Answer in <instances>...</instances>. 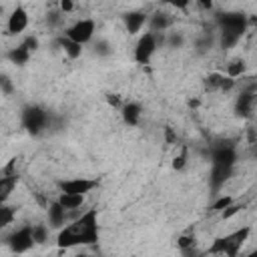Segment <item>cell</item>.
<instances>
[{"instance_id":"obj_21","label":"cell","mask_w":257,"mask_h":257,"mask_svg":"<svg viewBox=\"0 0 257 257\" xmlns=\"http://www.w3.org/2000/svg\"><path fill=\"white\" fill-rule=\"evenodd\" d=\"M16 213H18V207L8 205V203H6V205H0V229L8 227V225L14 221Z\"/></svg>"},{"instance_id":"obj_4","label":"cell","mask_w":257,"mask_h":257,"mask_svg":"<svg viewBox=\"0 0 257 257\" xmlns=\"http://www.w3.org/2000/svg\"><path fill=\"white\" fill-rule=\"evenodd\" d=\"M249 235H251V225H243L241 229H235L223 237H217L209 245L207 253L209 255H223V257H237Z\"/></svg>"},{"instance_id":"obj_14","label":"cell","mask_w":257,"mask_h":257,"mask_svg":"<svg viewBox=\"0 0 257 257\" xmlns=\"http://www.w3.org/2000/svg\"><path fill=\"white\" fill-rule=\"evenodd\" d=\"M141 114H143V106L135 100H128V102H122L120 106V116L124 120V124L128 126H137L141 122Z\"/></svg>"},{"instance_id":"obj_26","label":"cell","mask_w":257,"mask_h":257,"mask_svg":"<svg viewBox=\"0 0 257 257\" xmlns=\"http://www.w3.org/2000/svg\"><path fill=\"white\" fill-rule=\"evenodd\" d=\"M195 235H181L179 239H177V247L181 249V251H187V249H193L195 247Z\"/></svg>"},{"instance_id":"obj_12","label":"cell","mask_w":257,"mask_h":257,"mask_svg":"<svg viewBox=\"0 0 257 257\" xmlns=\"http://www.w3.org/2000/svg\"><path fill=\"white\" fill-rule=\"evenodd\" d=\"M26 28H28V12H26V8L16 6V8L10 12L8 20H6V34L16 36V34L24 32Z\"/></svg>"},{"instance_id":"obj_13","label":"cell","mask_w":257,"mask_h":257,"mask_svg":"<svg viewBox=\"0 0 257 257\" xmlns=\"http://www.w3.org/2000/svg\"><path fill=\"white\" fill-rule=\"evenodd\" d=\"M46 215H48V227H52V229H62L64 225H66V215H68V211L56 201V199H52L48 205H46Z\"/></svg>"},{"instance_id":"obj_25","label":"cell","mask_w":257,"mask_h":257,"mask_svg":"<svg viewBox=\"0 0 257 257\" xmlns=\"http://www.w3.org/2000/svg\"><path fill=\"white\" fill-rule=\"evenodd\" d=\"M183 42H185V38H183V34H179V32H169V34L165 36V44L171 46V48L183 46Z\"/></svg>"},{"instance_id":"obj_31","label":"cell","mask_w":257,"mask_h":257,"mask_svg":"<svg viewBox=\"0 0 257 257\" xmlns=\"http://www.w3.org/2000/svg\"><path fill=\"white\" fill-rule=\"evenodd\" d=\"M94 50H96L98 54H102V56H104V54H110V48H108V42H106V40H98Z\"/></svg>"},{"instance_id":"obj_10","label":"cell","mask_w":257,"mask_h":257,"mask_svg":"<svg viewBox=\"0 0 257 257\" xmlns=\"http://www.w3.org/2000/svg\"><path fill=\"white\" fill-rule=\"evenodd\" d=\"M18 185V173H16V159H12L4 169H0V205H6L12 191Z\"/></svg>"},{"instance_id":"obj_34","label":"cell","mask_w":257,"mask_h":257,"mask_svg":"<svg viewBox=\"0 0 257 257\" xmlns=\"http://www.w3.org/2000/svg\"><path fill=\"white\" fill-rule=\"evenodd\" d=\"M165 137H167V143H177V137L173 135V128L171 126L165 128Z\"/></svg>"},{"instance_id":"obj_17","label":"cell","mask_w":257,"mask_h":257,"mask_svg":"<svg viewBox=\"0 0 257 257\" xmlns=\"http://www.w3.org/2000/svg\"><path fill=\"white\" fill-rule=\"evenodd\" d=\"M30 56H32V52H28L22 44H18L16 48H10V50L6 52V58H8L12 64H16V66H24V64L30 60Z\"/></svg>"},{"instance_id":"obj_27","label":"cell","mask_w":257,"mask_h":257,"mask_svg":"<svg viewBox=\"0 0 257 257\" xmlns=\"http://www.w3.org/2000/svg\"><path fill=\"white\" fill-rule=\"evenodd\" d=\"M185 165H187V149L183 147L181 155H177V157L173 159L171 167H173V171H183V169H185Z\"/></svg>"},{"instance_id":"obj_33","label":"cell","mask_w":257,"mask_h":257,"mask_svg":"<svg viewBox=\"0 0 257 257\" xmlns=\"http://www.w3.org/2000/svg\"><path fill=\"white\" fill-rule=\"evenodd\" d=\"M60 10H62V12H72V10H74V4H72L70 0H62V2H60Z\"/></svg>"},{"instance_id":"obj_6","label":"cell","mask_w":257,"mask_h":257,"mask_svg":"<svg viewBox=\"0 0 257 257\" xmlns=\"http://www.w3.org/2000/svg\"><path fill=\"white\" fill-rule=\"evenodd\" d=\"M165 42V36L163 34H153V32H143L137 40V46H135V62L139 64H149L153 54L157 52V48Z\"/></svg>"},{"instance_id":"obj_8","label":"cell","mask_w":257,"mask_h":257,"mask_svg":"<svg viewBox=\"0 0 257 257\" xmlns=\"http://www.w3.org/2000/svg\"><path fill=\"white\" fill-rule=\"evenodd\" d=\"M94 30H96V22L92 18H80L72 26H68L62 36L68 38V40H72V42H76V44H80V46H84L86 42L92 40Z\"/></svg>"},{"instance_id":"obj_30","label":"cell","mask_w":257,"mask_h":257,"mask_svg":"<svg viewBox=\"0 0 257 257\" xmlns=\"http://www.w3.org/2000/svg\"><path fill=\"white\" fill-rule=\"evenodd\" d=\"M0 88L6 92V94H12L14 86H12V80L6 76V74H0Z\"/></svg>"},{"instance_id":"obj_36","label":"cell","mask_w":257,"mask_h":257,"mask_svg":"<svg viewBox=\"0 0 257 257\" xmlns=\"http://www.w3.org/2000/svg\"><path fill=\"white\" fill-rule=\"evenodd\" d=\"M74 257H88V255H86V253H76Z\"/></svg>"},{"instance_id":"obj_9","label":"cell","mask_w":257,"mask_h":257,"mask_svg":"<svg viewBox=\"0 0 257 257\" xmlns=\"http://www.w3.org/2000/svg\"><path fill=\"white\" fill-rule=\"evenodd\" d=\"M6 245H8V249L14 255H22V253L30 251L34 247V241H32V225H22L16 231H12L6 237Z\"/></svg>"},{"instance_id":"obj_28","label":"cell","mask_w":257,"mask_h":257,"mask_svg":"<svg viewBox=\"0 0 257 257\" xmlns=\"http://www.w3.org/2000/svg\"><path fill=\"white\" fill-rule=\"evenodd\" d=\"M241 209H243V205H241V203H235V201H233V203H231V205H229L227 209H223V211H221V219H223V221H227V219H231L233 215H237V213H239Z\"/></svg>"},{"instance_id":"obj_29","label":"cell","mask_w":257,"mask_h":257,"mask_svg":"<svg viewBox=\"0 0 257 257\" xmlns=\"http://www.w3.org/2000/svg\"><path fill=\"white\" fill-rule=\"evenodd\" d=\"M22 46H24L28 52H34V50H38V38H36V36H26V38L22 40Z\"/></svg>"},{"instance_id":"obj_35","label":"cell","mask_w":257,"mask_h":257,"mask_svg":"<svg viewBox=\"0 0 257 257\" xmlns=\"http://www.w3.org/2000/svg\"><path fill=\"white\" fill-rule=\"evenodd\" d=\"M237 257H257V253L253 251V253H249V255H237Z\"/></svg>"},{"instance_id":"obj_15","label":"cell","mask_w":257,"mask_h":257,"mask_svg":"<svg viewBox=\"0 0 257 257\" xmlns=\"http://www.w3.org/2000/svg\"><path fill=\"white\" fill-rule=\"evenodd\" d=\"M147 20H149V16H147L145 12H139V10L126 12V14L122 16V22H124V28H126L128 34H139L141 28L147 24Z\"/></svg>"},{"instance_id":"obj_5","label":"cell","mask_w":257,"mask_h":257,"mask_svg":"<svg viewBox=\"0 0 257 257\" xmlns=\"http://www.w3.org/2000/svg\"><path fill=\"white\" fill-rule=\"evenodd\" d=\"M20 120H22V126L26 128L28 135L38 137V135H42V133L50 126L52 116H50V112H48L46 108H42L40 104H28V106L22 108Z\"/></svg>"},{"instance_id":"obj_20","label":"cell","mask_w":257,"mask_h":257,"mask_svg":"<svg viewBox=\"0 0 257 257\" xmlns=\"http://www.w3.org/2000/svg\"><path fill=\"white\" fill-rule=\"evenodd\" d=\"M245 70H247L245 60H243V58H235V60H231V62L227 64V68H225V76H229V78L237 80L239 76H243V74H245Z\"/></svg>"},{"instance_id":"obj_24","label":"cell","mask_w":257,"mask_h":257,"mask_svg":"<svg viewBox=\"0 0 257 257\" xmlns=\"http://www.w3.org/2000/svg\"><path fill=\"white\" fill-rule=\"evenodd\" d=\"M32 241L34 245L48 241V227L46 225H32Z\"/></svg>"},{"instance_id":"obj_2","label":"cell","mask_w":257,"mask_h":257,"mask_svg":"<svg viewBox=\"0 0 257 257\" xmlns=\"http://www.w3.org/2000/svg\"><path fill=\"white\" fill-rule=\"evenodd\" d=\"M237 165V147L233 141H223L211 149V173H209V187L211 193L217 197L223 189V185L233 175V169Z\"/></svg>"},{"instance_id":"obj_32","label":"cell","mask_w":257,"mask_h":257,"mask_svg":"<svg viewBox=\"0 0 257 257\" xmlns=\"http://www.w3.org/2000/svg\"><path fill=\"white\" fill-rule=\"evenodd\" d=\"M106 102H108L110 106L118 108V110H120V106H122V100L118 98V94H106Z\"/></svg>"},{"instance_id":"obj_19","label":"cell","mask_w":257,"mask_h":257,"mask_svg":"<svg viewBox=\"0 0 257 257\" xmlns=\"http://www.w3.org/2000/svg\"><path fill=\"white\" fill-rule=\"evenodd\" d=\"M56 201L66 209V211H72V209H78L84 205V197L82 195H68V193H58Z\"/></svg>"},{"instance_id":"obj_1","label":"cell","mask_w":257,"mask_h":257,"mask_svg":"<svg viewBox=\"0 0 257 257\" xmlns=\"http://www.w3.org/2000/svg\"><path fill=\"white\" fill-rule=\"evenodd\" d=\"M100 239V225H98V209H86L78 219L64 225L56 233V247L72 249V247H86L96 245Z\"/></svg>"},{"instance_id":"obj_18","label":"cell","mask_w":257,"mask_h":257,"mask_svg":"<svg viewBox=\"0 0 257 257\" xmlns=\"http://www.w3.org/2000/svg\"><path fill=\"white\" fill-rule=\"evenodd\" d=\"M58 46L64 50V54L70 58V60H76L80 54H82V46L80 44H76V42H72V40H68V38H64V36H58Z\"/></svg>"},{"instance_id":"obj_16","label":"cell","mask_w":257,"mask_h":257,"mask_svg":"<svg viewBox=\"0 0 257 257\" xmlns=\"http://www.w3.org/2000/svg\"><path fill=\"white\" fill-rule=\"evenodd\" d=\"M147 24H149V32H153V34H163V32L171 26V18H169V14L155 12L153 16H149Z\"/></svg>"},{"instance_id":"obj_22","label":"cell","mask_w":257,"mask_h":257,"mask_svg":"<svg viewBox=\"0 0 257 257\" xmlns=\"http://www.w3.org/2000/svg\"><path fill=\"white\" fill-rule=\"evenodd\" d=\"M221 80H223V72H211L205 78V90L207 92H215L221 88Z\"/></svg>"},{"instance_id":"obj_11","label":"cell","mask_w":257,"mask_h":257,"mask_svg":"<svg viewBox=\"0 0 257 257\" xmlns=\"http://www.w3.org/2000/svg\"><path fill=\"white\" fill-rule=\"evenodd\" d=\"M253 110H255V86L251 84L249 88H243L235 98V114L241 118H251Z\"/></svg>"},{"instance_id":"obj_7","label":"cell","mask_w":257,"mask_h":257,"mask_svg":"<svg viewBox=\"0 0 257 257\" xmlns=\"http://www.w3.org/2000/svg\"><path fill=\"white\" fill-rule=\"evenodd\" d=\"M100 185V179H88V177H72V179H60L56 181V187L60 193L68 195H88Z\"/></svg>"},{"instance_id":"obj_3","label":"cell","mask_w":257,"mask_h":257,"mask_svg":"<svg viewBox=\"0 0 257 257\" xmlns=\"http://www.w3.org/2000/svg\"><path fill=\"white\" fill-rule=\"evenodd\" d=\"M215 22L219 26V44L223 50L237 46L249 26V18L243 12H223L215 18Z\"/></svg>"},{"instance_id":"obj_23","label":"cell","mask_w":257,"mask_h":257,"mask_svg":"<svg viewBox=\"0 0 257 257\" xmlns=\"http://www.w3.org/2000/svg\"><path fill=\"white\" fill-rule=\"evenodd\" d=\"M233 201H235V199H233V197H229V195H217V199H215V203L211 205L209 213H221V211H223V209H227Z\"/></svg>"}]
</instances>
